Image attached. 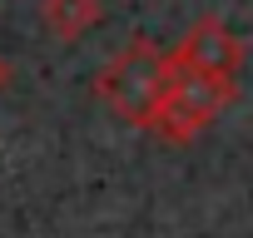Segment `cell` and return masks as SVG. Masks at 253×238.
<instances>
[{
    "label": "cell",
    "mask_w": 253,
    "mask_h": 238,
    "mask_svg": "<svg viewBox=\"0 0 253 238\" xmlns=\"http://www.w3.org/2000/svg\"><path fill=\"white\" fill-rule=\"evenodd\" d=\"M164 84H169V55L154 45V40H129L99 75H94V94L104 109H114V119L134 129H149V119L164 99Z\"/></svg>",
    "instance_id": "1"
},
{
    "label": "cell",
    "mask_w": 253,
    "mask_h": 238,
    "mask_svg": "<svg viewBox=\"0 0 253 238\" xmlns=\"http://www.w3.org/2000/svg\"><path fill=\"white\" fill-rule=\"evenodd\" d=\"M5 79H10V70H5V60H0V89H5Z\"/></svg>",
    "instance_id": "5"
},
{
    "label": "cell",
    "mask_w": 253,
    "mask_h": 238,
    "mask_svg": "<svg viewBox=\"0 0 253 238\" xmlns=\"http://www.w3.org/2000/svg\"><path fill=\"white\" fill-rule=\"evenodd\" d=\"M233 94H238V79L194 75V70L169 65V84H164V99L149 119V134H159L164 144H194L204 129L218 124V114L233 104Z\"/></svg>",
    "instance_id": "2"
},
{
    "label": "cell",
    "mask_w": 253,
    "mask_h": 238,
    "mask_svg": "<svg viewBox=\"0 0 253 238\" xmlns=\"http://www.w3.org/2000/svg\"><path fill=\"white\" fill-rule=\"evenodd\" d=\"M174 70H194V75H218V79H238L243 70V40L233 35V25H223L218 15H204L184 30V40L169 50Z\"/></svg>",
    "instance_id": "3"
},
{
    "label": "cell",
    "mask_w": 253,
    "mask_h": 238,
    "mask_svg": "<svg viewBox=\"0 0 253 238\" xmlns=\"http://www.w3.org/2000/svg\"><path fill=\"white\" fill-rule=\"evenodd\" d=\"M104 20V0H40V25L55 40H80Z\"/></svg>",
    "instance_id": "4"
}]
</instances>
